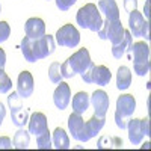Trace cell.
<instances>
[{
  "label": "cell",
  "instance_id": "obj_1",
  "mask_svg": "<svg viewBox=\"0 0 151 151\" xmlns=\"http://www.w3.org/2000/svg\"><path fill=\"white\" fill-rule=\"evenodd\" d=\"M56 41L52 35H42L38 40H30V38L24 36L21 41V53L27 62L33 64V62L44 59L50 56L55 52Z\"/></svg>",
  "mask_w": 151,
  "mask_h": 151
},
{
  "label": "cell",
  "instance_id": "obj_2",
  "mask_svg": "<svg viewBox=\"0 0 151 151\" xmlns=\"http://www.w3.org/2000/svg\"><path fill=\"white\" fill-rule=\"evenodd\" d=\"M76 21L80 27L88 29L91 32H98L103 26V18L100 14L98 8L94 3H86L85 6H82L77 11V15H76Z\"/></svg>",
  "mask_w": 151,
  "mask_h": 151
},
{
  "label": "cell",
  "instance_id": "obj_3",
  "mask_svg": "<svg viewBox=\"0 0 151 151\" xmlns=\"http://www.w3.org/2000/svg\"><path fill=\"white\" fill-rule=\"evenodd\" d=\"M136 110V100L132 94H122L116 100V112H115V122L118 129H127V122L133 112Z\"/></svg>",
  "mask_w": 151,
  "mask_h": 151
},
{
  "label": "cell",
  "instance_id": "obj_4",
  "mask_svg": "<svg viewBox=\"0 0 151 151\" xmlns=\"http://www.w3.org/2000/svg\"><path fill=\"white\" fill-rule=\"evenodd\" d=\"M132 53H133V68L137 76H145L150 73V47L144 41H137L132 44Z\"/></svg>",
  "mask_w": 151,
  "mask_h": 151
},
{
  "label": "cell",
  "instance_id": "obj_5",
  "mask_svg": "<svg viewBox=\"0 0 151 151\" xmlns=\"http://www.w3.org/2000/svg\"><path fill=\"white\" fill-rule=\"evenodd\" d=\"M124 26L121 20H106L103 21V26L97 33L100 36V40H109L112 42V45H115L118 42L122 41L124 38Z\"/></svg>",
  "mask_w": 151,
  "mask_h": 151
},
{
  "label": "cell",
  "instance_id": "obj_6",
  "mask_svg": "<svg viewBox=\"0 0 151 151\" xmlns=\"http://www.w3.org/2000/svg\"><path fill=\"white\" fill-rule=\"evenodd\" d=\"M80 42V33L73 24H64L56 32V44L60 47L74 48Z\"/></svg>",
  "mask_w": 151,
  "mask_h": 151
},
{
  "label": "cell",
  "instance_id": "obj_7",
  "mask_svg": "<svg viewBox=\"0 0 151 151\" xmlns=\"http://www.w3.org/2000/svg\"><path fill=\"white\" fill-rule=\"evenodd\" d=\"M67 60H68L70 67L73 68V71H74L76 74H80V77H82V76H83L88 70H89L91 67H94V62L91 60L89 52H88L86 48L77 50V52L73 53Z\"/></svg>",
  "mask_w": 151,
  "mask_h": 151
},
{
  "label": "cell",
  "instance_id": "obj_8",
  "mask_svg": "<svg viewBox=\"0 0 151 151\" xmlns=\"http://www.w3.org/2000/svg\"><path fill=\"white\" fill-rule=\"evenodd\" d=\"M68 129H70L73 139L79 141V142H88L86 133H85V121H83L82 115L73 112L68 118Z\"/></svg>",
  "mask_w": 151,
  "mask_h": 151
},
{
  "label": "cell",
  "instance_id": "obj_9",
  "mask_svg": "<svg viewBox=\"0 0 151 151\" xmlns=\"http://www.w3.org/2000/svg\"><path fill=\"white\" fill-rule=\"evenodd\" d=\"M53 101L59 110H64L68 107V104L71 103V89H70L68 83L65 82L58 83V88L53 92Z\"/></svg>",
  "mask_w": 151,
  "mask_h": 151
},
{
  "label": "cell",
  "instance_id": "obj_10",
  "mask_svg": "<svg viewBox=\"0 0 151 151\" xmlns=\"http://www.w3.org/2000/svg\"><path fill=\"white\" fill-rule=\"evenodd\" d=\"M89 98H91V104L95 110V115L106 116V113L109 110V106H110L109 95L103 89H97V91L92 92V97H89Z\"/></svg>",
  "mask_w": 151,
  "mask_h": 151
},
{
  "label": "cell",
  "instance_id": "obj_11",
  "mask_svg": "<svg viewBox=\"0 0 151 151\" xmlns=\"http://www.w3.org/2000/svg\"><path fill=\"white\" fill-rule=\"evenodd\" d=\"M33 76L29 71H21L17 79V92L21 98H27L33 94Z\"/></svg>",
  "mask_w": 151,
  "mask_h": 151
},
{
  "label": "cell",
  "instance_id": "obj_12",
  "mask_svg": "<svg viewBox=\"0 0 151 151\" xmlns=\"http://www.w3.org/2000/svg\"><path fill=\"white\" fill-rule=\"evenodd\" d=\"M48 132V125H47V116L42 112H35L29 116V133L40 136L42 133Z\"/></svg>",
  "mask_w": 151,
  "mask_h": 151
},
{
  "label": "cell",
  "instance_id": "obj_13",
  "mask_svg": "<svg viewBox=\"0 0 151 151\" xmlns=\"http://www.w3.org/2000/svg\"><path fill=\"white\" fill-rule=\"evenodd\" d=\"M24 32H26V36L30 38V40H38L42 35H45V23L41 18H29L24 24Z\"/></svg>",
  "mask_w": 151,
  "mask_h": 151
},
{
  "label": "cell",
  "instance_id": "obj_14",
  "mask_svg": "<svg viewBox=\"0 0 151 151\" xmlns=\"http://www.w3.org/2000/svg\"><path fill=\"white\" fill-rule=\"evenodd\" d=\"M147 24L148 21H145L142 12H137V9L129 12V27L133 36H142V32Z\"/></svg>",
  "mask_w": 151,
  "mask_h": 151
},
{
  "label": "cell",
  "instance_id": "obj_15",
  "mask_svg": "<svg viewBox=\"0 0 151 151\" xmlns=\"http://www.w3.org/2000/svg\"><path fill=\"white\" fill-rule=\"evenodd\" d=\"M104 124H106V116H98V115L94 113V116H91L89 119L85 122L86 139L89 141V139H92L94 136H97L100 133V130L104 127Z\"/></svg>",
  "mask_w": 151,
  "mask_h": 151
},
{
  "label": "cell",
  "instance_id": "obj_16",
  "mask_svg": "<svg viewBox=\"0 0 151 151\" xmlns=\"http://www.w3.org/2000/svg\"><path fill=\"white\" fill-rule=\"evenodd\" d=\"M132 44H133V35L130 33V30H125L124 32V38L122 41L112 45V55L115 59H121L125 53H130L132 52Z\"/></svg>",
  "mask_w": 151,
  "mask_h": 151
},
{
  "label": "cell",
  "instance_id": "obj_17",
  "mask_svg": "<svg viewBox=\"0 0 151 151\" xmlns=\"http://www.w3.org/2000/svg\"><path fill=\"white\" fill-rule=\"evenodd\" d=\"M112 80V73L107 67L104 65H98L92 68V74H91V82L98 85V86H106L109 85Z\"/></svg>",
  "mask_w": 151,
  "mask_h": 151
},
{
  "label": "cell",
  "instance_id": "obj_18",
  "mask_svg": "<svg viewBox=\"0 0 151 151\" xmlns=\"http://www.w3.org/2000/svg\"><path fill=\"white\" fill-rule=\"evenodd\" d=\"M98 11L103 12L106 20H119V8L115 0H100Z\"/></svg>",
  "mask_w": 151,
  "mask_h": 151
},
{
  "label": "cell",
  "instance_id": "obj_19",
  "mask_svg": "<svg viewBox=\"0 0 151 151\" xmlns=\"http://www.w3.org/2000/svg\"><path fill=\"white\" fill-rule=\"evenodd\" d=\"M71 106H73V112L74 113L83 115V113L89 109V106H91V98H89V95H88L85 91H80V92H77V94L73 97Z\"/></svg>",
  "mask_w": 151,
  "mask_h": 151
},
{
  "label": "cell",
  "instance_id": "obj_20",
  "mask_svg": "<svg viewBox=\"0 0 151 151\" xmlns=\"http://www.w3.org/2000/svg\"><path fill=\"white\" fill-rule=\"evenodd\" d=\"M127 130H129V141L133 145H139L144 139V133H142V129H141V119L139 118L129 119Z\"/></svg>",
  "mask_w": 151,
  "mask_h": 151
},
{
  "label": "cell",
  "instance_id": "obj_21",
  "mask_svg": "<svg viewBox=\"0 0 151 151\" xmlns=\"http://www.w3.org/2000/svg\"><path fill=\"white\" fill-rule=\"evenodd\" d=\"M52 142H53V147L56 150H68L70 148V137H68L67 132L60 127L55 129Z\"/></svg>",
  "mask_w": 151,
  "mask_h": 151
},
{
  "label": "cell",
  "instance_id": "obj_22",
  "mask_svg": "<svg viewBox=\"0 0 151 151\" xmlns=\"http://www.w3.org/2000/svg\"><path fill=\"white\" fill-rule=\"evenodd\" d=\"M30 144V133L29 130H24L23 127H20V130L15 132L14 137H12V145L17 150H26Z\"/></svg>",
  "mask_w": 151,
  "mask_h": 151
},
{
  "label": "cell",
  "instance_id": "obj_23",
  "mask_svg": "<svg viewBox=\"0 0 151 151\" xmlns=\"http://www.w3.org/2000/svg\"><path fill=\"white\" fill-rule=\"evenodd\" d=\"M132 85V71L129 67H119L116 73V86L119 91H125Z\"/></svg>",
  "mask_w": 151,
  "mask_h": 151
},
{
  "label": "cell",
  "instance_id": "obj_24",
  "mask_svg": "<svg viewBox=\"0 0 151 151\" xmlns=\"http://www.w3.org/2000/svg\"><path fill=\"white\" fill-rule=\"evenodd\" d=\"M98 150H104V148H122V139L116 136H101L98 139Z\"/></svg>",
  "mask_w": 151,
  "mask_h": 151
},
{
  "label": "cell",
  "instance_id": "obj_25",
  "mask_svg": "<svg viewBox=\"0 0 151 151\" xmlns=\"http://www.w3.org/2000/svg\"><path fill=\"white\" fill-rule=\"evenodd\" d=\"M8 106L11 109V113H17L20 110H23V98L18 95L17 91H12L9 95H8Z\"/></svg>",
  "mask_w": 151,
  "mask_h": 151
},
{
  "label": "cell",
  "instance_id": "obj_26",
  "mask_svg": "<svg viewBox=\"0 0 151 151\" xmlns=\"http://www.w3.org/2000/svg\"><path fill=\"white\" fill-rule=\"evenodd\" d=\"M29 116L30 113L27 109H23L17 113H11V121L14 125H17V127H24L27 122H29Z\"/></svg>",
  "mask_w": 151,
  "mask_h": 151
},
{
  "label": "cell",
  "instance_id": "obj_27",
  "mask_svg": "<svg viewBox=\"0 0 151 151\" xmlns=\"http://www.w3.org/2000/svg\"><path fill=\"white\" fill-rule=\"evenodd\" d=\"M36 148L38 150H50V148H53L50 132H45V133H42L40 136H36Z\"/></svg>",
  "mask_w": 151,
  "mask_h": 151
},
{
  "label": "cell",
  "instance_id": "obj_28",
  "mask_svg": "<svg viewBox=\"0 0 151 151\" xmlns=\"http://www.w3.org/2000/svg\"><path fill=\"white\" fill-rule=\"evenodd\" d=\"M48 79L52 83H59L62 82V76H60V64L59 62H53L52 65L48 67Z\"/></svg>",
  "mask_w": 151,
  "mask_h": 151
},
{
  "label": "cell",
  "instance_id": "obj_29",
  "mask_svg": "<svg viewBox=\"0 0 151 151\" xmlns=\"http://www.w3.org/2000/svg\"><path fill=\"white\" fill-rule=\"evenodd\" d=\"M12 89V82L5 70H0V94H8Z\"/></svg>",
  "mask_w": 151,
  "mask_h": 151
},
{
  "label": "cell",
  "instance_id": "obj_30",
  "mask_svg": "<svg viewBox=\"0 0 151 151\" xmlns=\"http://www.w3.org/2000/svg\"><path fill=\"white\" fill-rule=\"evenodd\" d=\"M11 35V26L8 21H0V44L8 41V38Z\"/></svg>",
  "mask_w": 151,
  "mask_h": 151
},
{
  "label": "cell",
  "instance_id": "obj_31",
  "mask_svg": "<svg viewBox=\"0 0 151 151\" xmlns=\"http://www.w3.org/2000/svg\"><path fill=\"white\" fill-rule=\"evenodd\" d=\"M60 76H62V79H73L76 76V73L73 71V68L68 64V60H65L64 64L60 65Z\"/></svg>",
  "mask_w": 151,
  "mask_h": 151
},
{
  "label": "cell",
  "instance_id": "obj_32",
  "mask_svg": "<svg viewBox=\"0 0 151 151\" xmlns=\"http://www.w3.org/2000/svg\"><path fill=\"white\" fill-rule=\"evenodd\" d=\"M76 2H77V0H56V6H58L59 11L65 12V11H68Z\"/></svg>",
  "mask_w": 151,
  "mask_h": 151
},
{
  "label": "cell",
  "instance_id": "obj_33",
  "mask_svg": "<svg viewBox=\"0 0 151 151\" xmlns=\"http://www.w3.org/2000/svg\"><path fill=\"white\" fill-rule=\"evenodd\" d=\"M12 147V141L8 136H0V150H11Z\"/></svg>",
  "mask_w": 151,
  "mask_h": 151
},
{
  "label": "cell",
  "instance_id": "obj_34",
  "mask_svg": "<svg viewBox=\"0 0 151 151\" xmlns=\"http://www.w3.org/2000/svg\"><path fill=\"white\" fill-rule=\"evenodd\" d=\"M124 9L127 12L137 9V0H124Z\"/></svg>",
  "mask_w": 151,
  "mask_h": 151
},
{
  "label": "cell",
  "instance_id": "obj_35",
  "mask_svg": "<svg viewBox=\"0 0 151 151\" xmlns=\"http://www.w3.org/2000/svg\"><path fill=\"white\" fill-rule=\"evenodd\" d=\"M141 129H142L144 136H150V119L148 118L141 119Z\"/></svg>",
  "mask_w": 151,
  "mask_h": 151
},
{
  "label": "cell",
  "instance_id": "obj_36",
  "mask_svg": "<svg viewBox=\"0 0 151 151\" xmlns=\"http://www.w3.org/2000/svg\"><path fill=\"white\" fill-rule=\"evenodd\" d=\"M6 65V53L3 48H0V70H5Z\"/></svg>",
  "mask_w": 151,
  "mask_h": 151
},
{
  "label": "cell",
  "instance_id": "obj_37",
  "mask_svg": "<svg viewBox=\"0 0 151 151\" xmlns=\"http://www.w3.org/2000/svg\"><path fill=\"white\" fill-rule=\"evenodd\" d=\"M5 116H6V107H5V104L2 101H0V125H2Z\"/></svg>",
  "mask_w": 151,
  "mask_h": 151
},
{
  "label": "cell",
  "instance_id": "obj_38",
  "mask_svg": "<svg viewBox=\"0 0 151 151\" xmlns=\"http://www.w3.org/2000/svg\"><path fill=\"white\" fill-rule=\"evenodd\" d=\"M144 14H145V18H148L150 17V2L147 0L145 2V8H144Z\"/></svg>",
  "mask_w": 151,
  "mask_h": 151
},
{
  "label": "cell",
  "instance_id": "obj_39",
  "mask_svg": "<svg viewBox=\"0 0 151 151\" xmlns=\"http://www.w3.org/2000/svg\"><path fill=\"white\" fill-rule=\"evenodd\" d=\"M142 148H144V150H145V148L148 150V148H150V142H145V145H142Z\"/></svg>",
  "mask_w": 151,
  "mask_h": 151
},
{
  "label": "cell",
  "instance_id": "obj_40",
  "mask_svg": "<svg viewBox=\"0 0 151 151\" xmlns=\"http://www.w3.org/2000/svg\"><path fill=\"white\" fill-rule=\"evenodd\" d=\"M0 14H2V5H0Z\"/></svg>",
  "mask_w": 151,
  "mask_h": 151
}]
</instances>
